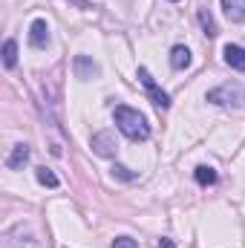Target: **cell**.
I'll return each mask as SVG.
<instances>
[{
  "mask_svg": "<svg viewBox=\"0 0 245 248\" xmlns=\"http://www.w3.org/2000/svg\"><path fill=\"white\" fill-rule=\"evenodd\" d=\"M113 119H116V127L122 130L130 141H144V139L150 136V124H147V119H144L138 110H133V107L119 104L116 113H113Z\"/></svg>",
  "mask_w": 245,
  "mask_h": 248,
  "instance_id": "cell-1",
  "label": "cell"
},
{
  "mask_svg": "<svg viewBox=\"0 0 245 248\" xmlns=\"http://www.w3.org/2000/svg\"><path fill=\"white\" fill-rule=\"evenodd\" d=\"M138 81L144 84V90H147V95H150V101L159 107V110H168L170 107V95L153 81V75H150V69H144V66H138Z\"/></svg>",
  "mask_w": 245,
  "mask_h": 248,
  "instance_id": "cell-2",
  "label": "cell"
},
{
  "mask_svg": "<svg viewBox=\"0 0 245 248\" xmlns=\"http://www.w3.org/2000/svg\"><path fill=\"white\" fill-rule=\"evenodd\" d=\"M208 101H211V104H219V107L237 104V101H240V90H237L234 84H222V87H216V90L208 93Z\"/></svg>",
  "mask_w": 245,
  "mask_h": 248,
  "instance_id": "cell-3",
  "label": "cell"
},
{
  "mask_svg": "<svg viewBox=\"0 0 245 248\" xmlns=\"http://www.w3.org/2000/svg\"><path fill=\"white\" fill-rule=\"evenodd\" d=\"M90 144H92V150H95L98 156H104V159H113V156H116V150H119V144H116V139H113V133H110V130L95 133Z\"/></svg>",
  "mask_w": 245,
  "mask_h": 248,
  "instance_id": "cell-4",
  "label": "cell"
},
{
  "mask_svg": "<svg viewBox=\"0 0 245 248\" xmlns=\"http://www.w3.org/2000/svg\"><path fill=\"white\" fill-rule=\"evenodd\" d=\"M29 44H32L35 49H46V46H49V23H46L44 17L32 20V26H29Z\"/></svg>",
  "mask_w": 245,
  "mask_h": 248,
  "instance_id": "cell-5",
  "label": "cell"
},
{
  "mask_svg": "<svg viewBox=\"0 0 245 248\" xmlns=\"http://www.w3.org/2000/svg\"><path fill=\"white\" fill-rule=\"evenodd\" d=\"M72 69H75V78H81V81H90V78H95V75L101 72V69H98V63L90 61L87 55H75Z\"/></svg>",
  "mask_w": 245,
  "mask_h": 248,
  "instance_id": "cell-6",
  "label": "cell"
},
{
  "mask_svg": "<svg viewBox=\"0 0 245 248\" xmlns=\"http://www.w3.org/2000/svg\"><path fill=\"white\" fill-rule=\"evenodd\" d=\"M29 156H32L29 144H23V141H20V144H15V147H12V153L6 156V168H9V170H20V168L29 162Z\"/></svg>",
  "mask_w": 245,
  "mask_h": 248,
  "instance_id": "cell-7",
  "label": "cell"
},
{
  "mask_svg": "<svg viewBox=\"0 0 245 248\" xmlns=\"http://www.w3.org/2000/svg\"><path fill=\"white\" fill-rule=\"evenodd\" d=\"M222 55H225V63H228L231 69L245 72V46H240V44H228V46L222 49Z\"/></svg>",
  "mask_w": 245,
  "mask_h": 248,
  "instance_id": "cell-8",
  "label": "cell"
},
{
  "mask_svg": "<svg viewBox=\"0 0 245 248\" xmlns=\"http://www.w3.org/2000/svg\"><path fill=\"white\" fill-rule=\"evenodd\" d=\"M222 9H225V17L240 23L245 20V0H222Z\"/></svg>",
  "mask_w": 245,
  "mask_h": 248,
  "instance_id": "cell-9",
  "label": "cell"
},
{
  "mask_svg": "<svg viewBox=\"0 0 245 248\" xmlns=\"http://www.w3.org/2000/svg\"><path fill=\"white\" fill-rule=\"evenodd\" d=\"M170 66L173 69H187L190 66V49L187 46H173L170 49Z\"/></svg>",
  "mask_w": 245,
  "mask_h": 248,
  "instance_id": "cell-10",
  "label": "cell"
},
{
  "mask_svg": "<svg viewBox=\"0 0 245 248\" xmlns=\"http://www.w3.org/2000/svg\"><path fill=\"white\" fill-rule=\"evenodd\" d=\"M193 176H196V182H199L202 187L216 185V170H214V168H208V165H199V168L193 170Z\"/></svg>",
  "mask_w": 245,
  "mask_h": 248,
  "instance_id": "cell-11",
  "label": "cell"
},
{
  "mask_svg": "<svg viewBox=\"0 0 245 248\" xmlns=\"http://www.w3.org/2000/svg\"><path fill=\"white\" fill-rule=\"evenodd\" d=\"M15 63H17V41H6L3 44V66L6 69H15Z\"/></svg>",
  "mask_w": 245,
  "mask_h": 248,
  "instance_id": "cell-12",
  "label": "cell"
},
{
  "mask_svg": "<svg viewBox=\"0 0 245 248\" xmlns=\"http://www.w3.org/2000/svg\"><path fill=\"white\" fill-rule=\"evenodd\" d=\"M196 15H199V23H202V29H205V35H208V38H216V35H219V29H216V23H214V17H211V12H208V9H199Z\"/></svg>",
  "mask_w": 245,
  "mask_h": 248,
  "instance_id": "cell-13",
  "label": "cell"
},
{
  "mask_svg": "<svg viewBox=\"0 0 245 248\" xmlns=\"http://www.w3.org/2000/svg\"><path fill=\"white\" fill-rule=\"evenodd\" d=\"M35 176H38V182H41V185L58 187V176H55L52 170H46V168H38V173H35Z\"/></svg>",
  "mask_w": 245,
  "mask_h": 248,
  "instance_id": "cell-14",
  "label": "cell"
},
{
  "mask_svg": "<svg viewBox=\"0 0 245 248\" xmlns=\"http://www.w3.org/2000/svg\"><path fill=\"white\" fill-rule=\"evenodd\" d=\"M113 176H119V179H124V182H133V179H136V173H130L124 165H113Z\"/></svg>",
  "mask_w": 245,
  "mask_h": 248,
  "instance_id": "cell-15",
  "label": "cell"
},
{
  "mask_svg": "<svg viewBox=\"0 0 245 248\" xmlns=\"http://www.w3.org/2000/svg\"><path fill=\"white\" fill-rule=\"evenodd\" d=\"M12 246L15 248H41V243L35 237H26V240H12Z\"/></svg>",
  "mask_w": 245,
  "mask_h": 248,
  "instance_id": "cell-16",
  "label": "cell"
},
{
  "mask_svg": "<svg viewBox=\"0 0 245 248\" xmlns=\"http://www.w3.org/2000/svg\"><path fill=\"white\" fill-rule=\"evenodd\" d=\"M110 248H138V246H136V240H130V237H116Z\"/></svg>",
  "mask_w": 245,
  "mask_h": 248,
  "instance_id": "cell-17",
  "label": "cell"
},
{
  "mask_svg": "<svg viewBox=\"0 0 245 248\" xmlns=\"http://www.w3.org/2000/svg\"><path fill=\"white\" fill-rule=\"evenodd\" d=\"M156 248H176V243H173V240H162Z\"/></svg>",
  "mask_w": 245,
  "mask_h": 248,
  "instance_id": "cell-18",
  "label": "cell"
},
{
  "mask_svg": "<svg viewBox=\"0 0 245 248\" xmlns=\"http://www.w3.org/2000/svg\"><path fill=\"white\" fill-rule=\"evenodd\" d=\"M173 3H176V0H173Z\"/></svg>",
  "mask_w": 245,
  "mask_h": 248,
  "instance_id": "cell-19",
  "label": "cell"
}]
</instances>
